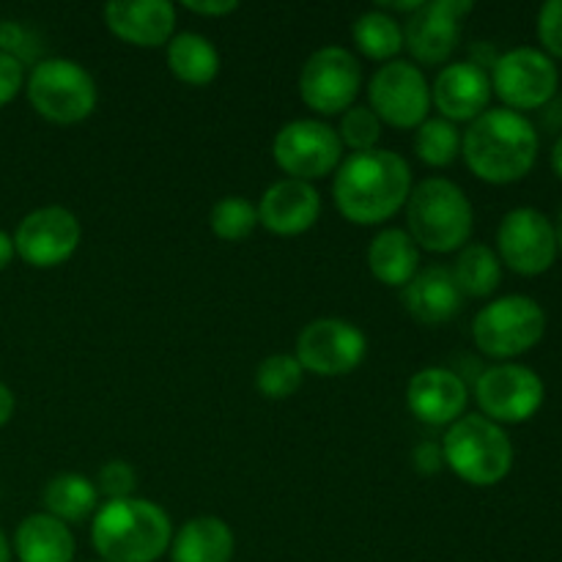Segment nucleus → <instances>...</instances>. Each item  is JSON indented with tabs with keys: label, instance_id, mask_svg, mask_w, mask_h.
Wrapping results in <instances>:
<instances>
[{
	"label": "nucleus",
	"instance_id": "nucleus-30",
	"mask_svg": "<svg viewBox=\"0 0 562 562\" xmlns=\"http://www.w3.org/2000/svg\"><path fill=\"white\" fill-rule=\"evenodd\" d=\"M214 236L223 241H241L258 228V206L241 195H225L209 214Z\"/></svg>",
	"mask_w": 562,
	"mask_h": 562
},
{
	"label": "nucleus",
	"instance_id": "nucleus-16",
	"mask_svg": "<svg viewBox=\"0 0 562 562\" xmlns=\"http://www.w3.org/2000/svg\"><path fill=\"white\" fill-rule=\"evenodd\" d=\"M472 11L470 0H426L404 22V47L417 64H448L461 42V25Z\"/></svg>",
	"mask_w": 562,
	"mask_h": 562
},
{
	"label": "nucleus",
	"instance_id": "nucleus-3",
	"mask_svg": "<svg viewBox=\"0 0 562 562\" xmlns=\"http://www.w3.org/2000/svg\"><path fill=\"white\" fill-rule=\"evenodd\" d=\"M170 541V516L151 499H108L93 514L91 543L102 562H157Z\"/></svg>",
	"mask_w": 562,
	"mask_h": 562
},
{
	"label": "nucleus",
	"instance_id": "nucleus-41",
	"mask_svg": "<svg viewBox=\"0 0 562 562\" xmlns=\"http://www.w3.org/2000/svg\"><path fill=\"white\" fill-rule=\"evenodd\" d=\"M552 170L558 173V179L562 181V135L554 140L552 146Z\"/></svg>",
	"mask_w": 562,
	"mask_h": 562
},
{
	"label": "nucleus",
	"instance_id": "nucleus-4",
	"mask_svg": "<svg viewBox=\"0 0 562 562\" xmlns=\"http://www.w3.org/2000/svg\"><path fill=\"white\" fill-rule=\"evenodd\" d=\"M475 209L456 181L431 176L412 187L406 201V234L428 252H456L470 245Z\"/></svg>",
	"mask_w": 562,
	"mask_h": 562
},
{
	"label": "nucleus",
	"instance_id": "nucleus-29",
	"mask_svg": "<svg viewBox=\"0 0 562 562\" xmlns=\"http://www.w3.org/2000/svg\"><path fill=\"white\" fill-rule=\"evenodd\" d=\"M415 151L428 168H448L461 154V132L445 119H426L415 132Z\"/></svg>",
	"mask_w": 562,
	"mask_h": 562
},
{
	"label": "nucleus",
	"instance_id": "nucleus-24",
	"mask_svg": "<svg viewBox=\"0 0 562 562\" xmlns=\"http://www.w3.org/2000/svg\"><path fill=\"white\" fill-rule=\"evenodd\" d=\"M368 269L384 285L404 289L420 272V247L404 228H384L368 245Z\"/></svg>",
	"mask_w": 562,
	"mask_h": 562
},
{
	"label": "nucleus",
	"instance_id": "nucleus-17",
	"mask_svg": "<svg viewBox=\"0 0 562 562\" xmlns=\"http://www.w3.org/2000/svg\"><path fill=\"white\" fill-rule=\"evenodd\" d=\"M492 97V77L472 60L442 66L431 88V104H437L439 119L450 124H461V121L472 124L477 115L486 113Z\"/></svg>",
	"mask_w": 562,
	"mask_h": 562
},
{
	"label": "nucleus",
	"instance_id": "nucleus-12",
	"mask_svg": "<svg viewBox=\"0 0 562 562\" xmlns=\"http://www.w3.org/2000/svg\"><path fill=\"white\" fill-rule=\"evenodd\" d=\"M368 108L382 124L395 130H417L431 110V86L412 60H387L368 86Z\"/></svg>",
	"mask_w": 562,
	"mask_h": 562
},
{
	"label": "nucleus",
	"instance_id": "nucleus-19",
	"mask_svg": "<svg viewBox=\"0 0 562 562\" xmlns=\"http://www.w3.org/2000/svg\"><path fill=\"white\" fill-rule=\"evenodd\" d=\"M322 214V195L313 184L280 179L261 195L258 223L274 236H300L316 225Z\"/></svg>",
	"mask_w": 562,
	"mask_h": 562
},
{
	"label": "nucleus",
	"instance_id": "nucleus-39",
	"mask_svg": "<svg viewBox=\"0 0 562 562\" xmlns=\"http://www.w3.org/2000/svg\"><path fill=\"white\" fill-rule=\"evenodd\" d=\"M14 409H16L14 393H11V390L0 382V428H3L11 417H14Z\"/></svg>",
	"mask_w": 562,
	"mask_h": 562
},
{
	"label": "nucleus",
	"instance_id": "nucleus-33",
	"mask_svg": "<svg viewBox=\"0 0 562 562\" xmlns=\"http://www.w3.org/2000/svg\"><path fill=\"white\" fill-rule=\"evenodd\" d=\"M97 492H102L108 499H126L135 494L137 488V472L130 461H108V464L99 470L97 477Z\"/></svg>",
	"mask_w": 562,
	"mask_h": 562
},
{
	"label": "nucleus",
	"instance_id": "nucleus-8",
	"mask_svg": "<svg viewBox=\"0 0 562 562\" xmlns=\"http://www.w3.org/2000/svg\"><path fill=\"white\" fill-rule=\"evenodd\" d=\"M492 93L514 113L541 110L558 97L560 69L541 47H514L499 53L492 71Z\"/></svg>",
	"mask_w": 562,
	"mask_h": 562
},
{
	"label": "nucleus",
	"instance_id": "nucleus-27",
	"mask_svg": "<svg viewBox=\"0 0 562 562\" xmlns=\"http://www.w3.org/2000/svg\"><path fill=\"white\" fill-rule=\"evenodd\" d=\"M44 514L55 516L64 525L82 521L99 508V492L88 477L77 472H60L44 486Z\"/></svg>",
	"mask_w": 562,
	"mask_h": 562
},
{
	"label": "nucleus",
	"instance_id": "nucleus-22",
	"mask_svg": "<svg viewBox=\"0 0 562 562\" xmlns=\"http://www.w3.org/2000/svg\"><path fill=\"white\" fill-rule=\"evenodd\" d=\"M236 536L220 516H195L184 521L170 541V562H231Z\"/></svg>",
	"mask_w": 562,
	"mask_h": 562
},
{
	"label": "nucleus",
	"instance_id": "nucleus-35",
	"mask_svg": "<svg viewBox=\"0 0 562 562\" xmlns=\"http://www.w3.org/2000/svg\"><path fill=\"white\" fill-rule=\"evenodd\" d=\"M38 47L42 44H36V38H33V33L25 25L14 20L0 22V53L11 55V58H16L25 66V60L36 58Z\"/></svg>",
	"mask_w": 562,
	"mask_h": 562
},
{
	"label": "nucleus",
	"instance_id": "nucleus-9",
	"mask_svg": "<svg viewBox=\"0 0 562 562\" xmlns=\"http://www.w3.org/2000/svg\"><path fill=\"white\" fill-rule=\"evenodd\" d=\"M475 398L481 415L497 426H521L541 412L547 384L530 366L497 362L477 376Z\"/></svg>",
	"mask_w": 562,
	"mask_h": 562
},
{
	"label": "nucleus",
	"instance_id": "nucleus-15",
	"mask_svg": "<svg viewBox=\"0 0 562 562\" xmlns=\"http://www.w3.org/2000/svg\"><path fill=\"white\" fill-rule=\"evenodd\" d=\"M14 250L27 267L53 269L69 261L82 239V225L66 206H42L20 220Z\"/></svg>",
	"mask_w": 562,
	"mask_h": 562
},
{
	"label": "nucleus",
	"instance_id": "nucleus-32",
	"mask_svg": "<svg viewBox=\"0 0 562 562\" xmlns=\"http://www.w3.org/2000/svg\"><path fill=\"white\" fill-rule=\"evenodd\" d=\"M338 137L355 154L371 151V148H376L379 137H382V121L376 119V113L368 104H351L344 119H340Z\"/></svg>",
	"mask_w": 562,
	"mask_h": 562
},
{
	"label": "nucleus",
	"instance_id": "nucleus-31",
	"mask_svg": "<svg viewBox=\"0 0 562 562\" xmlns=\"http://www.w3.org/2000/svg\"><path fill=\"white\" fill-rule=\"evenodd\" d=\"M302 376L305 371L294 355H269L256 368V387L269 401H283L302 387Z\"/></svg>",
	"mask_w": 562,
	"mask_h": 562
},
{
	"label": "nucleus",
	"instance_id": "nucleus-34",
	"mask_svg": "<svg viewBox=\"0 0 562 562\" xmlns=\"http://www.w3.org/2000/svg\"><path fill=\"white\" fill-rule=\"evenodd\" d=\"M541 49L552 60H562V0H547L536 22Z\"/></svg>",
	"mask_w": 562,
	"mask_h": 562
},
{
	"label": "nucleus",
	"instance_id": "nucleus-40",
	"mask_svg": "<svg viewBox=\"0 0 562 562\" xmlns=\"http://www.w3.org/2000/svg\"><path fill=\"white\" fill-rule=\"evenodd\" d=\"M14 256H16L14 239H11L5 231H0V272H3L11 261H14Z\"/></svg>",
	"mask_w": 562,
	"mask_h": 562
},
{
	"label": "nucleus",
	"instance_id": "nucleus-36",
	"mask_svg": "<svg viewBox=\"0 0 562 562\" xmlns=\"http://www.w3.org/2000/svg\"><path fill=\"white\" fill-rule=\"evenodd\" d=\"M22 82H25V66L0 53V108H5L22 91Z\"/></svg>",
	"mask_w": 562,
	"mask_h": 562
},
{
	"label": "nucleus",
	"instance_id": "nucleus-43",
	"mask_svg": "<svg viewBox=\"0 0 562 562\" xmlns=\"http://www.w3.org/2000/svg\"><path fill=\"white\" fill-rule=\"evenodd\" d=\"M554 231H558V245H560V250H562V209H560L558 223H554Z\"/></svg>",
	"mask_w": 562,
	"mask_h": 562
},
{
	"label": "nucleus",
	"instance_id": "nucleus-21",
	"mask_svg": "<svg viewBox=\"0 0 562 562\" xmlns=\"http://www.w3.org/2000/svg\"><path fill=\"white\" fill-rule=\"evenodd\" d=\"M401 300L409 316H415L420 324H445L459 316L464 305V294L456 285L453 272L442 263L420 269L409 283L401 291Z\"/></svg>",
	"mask_w": 562,
	"mask_h": 562
},
{
	"label": "nucleus",
	"instance_id": "nucleus-14",
	"mask_svg": "<svg viewBox=\"0 0 562 562\" xmlns=\"http://www.w3.org/2000/svg\"><path fill=\"white\" fill-rule=\"evenodd\" d=\"M368 340L360 327L344 318H316L296 335L294 357L302 371L316 376H346L366 360Z\"/></svg>",
	"mask_w": 562,
	"mask_h": 562
},
{
	"label": "nucleus",
	"instance_id": "nucleus-38",
	"mask_svg": "<svg viewBox=\"0 0 562 562\" xmlns=\"http://www.w3.org/2000/svg\"><path fill=\"white\" fill-rule=\"evenodd\" d=\"M184 9L203 16H225L239 9L236 0H184Z\"/></svg>",
	"mask_w": 562,
	"mask_h": 562
},
{
	"label": "nucleus",
	"instance_id": "nucleus-20",
	"mask_svg": "<svg viewBox=\"0 0 562 562\" xmlns=\"http://www.w3.org/2000/svg\"><path fill=\"white\" fill-rule=\"evenodd\" d=\"M102 14L110 33L132 47H162L176 31V9L168 0H113Z\"/></svg>",
	"mask_w": 562,
	"mask_h": 562
},
{
	"label": "nucleus",
	"instance_id": "nucleus-42",
	"mask_svg": "<svg viewBox=\"0 0 562 562\" xmlns=\"http://www.w3.org/2000/svg\"><path fill=\"white\" fill-rule=\"evenodd\" d=\"M0 562H11V547L9 541H5L3 530H0Z\"/></svg>",
	"mask_w": 562,
	"mask_h": 562
},
{
	"label": "nucleus",
	"instance_id": "nucleus-5",
	"mask_svg": "<svg viewBox=\"0 0 562 562\" xmlns=\"http://www.w3.org/2000/svg\"><path fill=\"white\" fill-rule=\"evenodd\" d=\"M442 456L445 467L477 488L497 486L514 470V442L508 431L483 415H464L448 426Z\"/></svg>",
	"mask_w": 562,
	"mask_h": 562
},
{
	"label": "nucleus",
	"instance_id": "nucleus-28",
	"mask_svg": "<svg viewBox=\"0 0 562 562\" xmlns=\"http://www.w3.org/2000/svg\"><path fill=\"white\" fill-rule=\"evenodd\" d=\"M357 49L371 60H390L404 49V27L382 9L362 11L351 27Z\"/></svg>",
	"mask_w": 562,
	"mask_h": 562
},
{
	"label": "nucleus",
	"instance_id": "nucleus-44",
	"mask_svg": "<svg viewBox=\"0 0 562 562\" xmlns=\"http://www.w3.org/2000/svg\"><path fill=\"white\" fill-rule=\"evenodd\" d=\"M99 562H102V560H99Z\"/></svg>",
	"mask_w": 562,
	"mask_h": 562
},
{
	"label": "nucleus",
	"instance_id": "nucleus-13",
	"mask_svg": "<svg viewBox=\"0 0 562 562\" xmlns=\"http://www.w3.org/2000/svg\"><path fill=\"white\" fill-rule=\"evenodd\" d=\"M362 88V66L355 55L338 44H327L311 53L300 71V97L322 115H338L355 104Z\"/></svg>",
	"mask_w": 562,
	"mask_h": 562
},
{
	"label": "nucleus",
	"instance_id": "nucleus-25",
	"mask_svg": "<svg viewBox=\"0 0 562 562\" xmlns=\"http://www.w3.org/2000/svg\"><path fill=\"white\" fill-rule=\"evenodd\" d=\"M168 69L184 86L203 88L220 75V53L201 33H176L168 42Z\"/></svg>",
	"mask_w": 562,
	"mask_h": 562
},
{
	"label": "nucleus",
	"instance_id": "nucleus-18",
	"mask_svg": "<svg viewBox=\"0 0 562 562\" xmlns=\"http://www.w3.org/2000/svg\"><path fill=\"white\" fill-rule=\"evenodd\" d=\"M470 390L450 368H423L406 384V406L426 426H453L464 417Z\"/></svg>",
	"mask_w": 562,
	"mask_h": 562
},
{
	"label": "nucleus",
	"instance_id": "nucleus-26",
	"mask_svg": "<svg viewBox=\"0 0 562 562\" xmlns=\"http://www.w3.org/2000/svg\"><path fill=\"white\" fill-rule=\"evenodd\" d=\"M450 272H453L461 294L472 296V300H486L503 283V261H499L497 250L481 245V241H470L467 247H461Z\"/></svg>",
	"mask_w": 562,
	"mask_h": 562
},
{
	"label": "nucleus",
	"instance_id": "nucleus-37",
	"mask_svg": "<svg viewBox=\"0 0 562 562\" xmlns=\"http://www.w3.org/2000/svg\"><path fill=\"white\" fill-rule=\"evenodd\" d=\"M412 464H415V470L420 472V475H437V472H442L445 467L442 445H437L434 439L420 442L415 450H412Z\"/></svg>",
	"mask_w": 562,
	"mask_h": 562
},
{
	"label": "nucleus",
	"instance_id": "nucleus-2",
	"mask_svg": "<svg viewBox=\"0 0 562 562\" xmlns=\"http://www.w3.org/2000/svg\"><path fill=\"white\" fill-rule=\"evenodd\" d=\"M541 137L527 115L488 108L461 135V154L472 173L486 184H516L538 162Z\"/></svg>",
	"mask_w": 562,
	"mask_h": 562
},
{
	"label": "nucleus",
	"instance_id": "nucleus-6",
	"mask_svg": "<svg viewBox=\"0 0 562 562\" xmlns=\"http://www.w3.org/2000/svg\"><path fill=\"white\" fill-rule=\"evenodd\" d=\"M547 335V311L527 294H505L481 307L472 322V340L477 351L499 362L536 349Z\"/></svg>",
	"mask_w": 562,
	"mask_h": 562
},
{
	"label": "nucleus",
	"instance_id": "nucleus-11",
	"mask_svg": "<svg viewBox=\"0 0 562 562\" xmlns=\"http://www.w3.org/2000/svg\"><path fill=\"white\" fill-rule=\"evenodd\" d=\"M558 231L549 214L536 206H516L497 228V256L521 278L547 274L558 261Z\"/></svg>",
	"mask_w": 562,
	"mask_h": 562
},
{
	"label": "nucleus",
	"instance_id": "nucleus-23",
	"mask_svg": "<svg viewBox=\"0 0 562 562\" xmlns=\"http://www.w3.org/2000/svg\"><path fill=\"white\" fill-rule=\"evenodd\" d=\"M75 536L49 514H31L14 532V552L20 562H75Z\"/></svg>",
	"mask_w": 562,
	"mask_h": 562
},
{
	"label": "nucleus",
	"instance_id": "nucleus-7",
	"mask_svg": "<svg viewBox=\"0 0 562 562\" xmlns=\"http://www.w3.org/2000/svg\"><path fill=\"white\" fill-rule=\"evenodd\" d=\"M27 102L49 124L71 126L97 110L99 93L91 71L71 58H42L27 75Z\"/></svg>",
	"mask_w": 562,
	"mask_h": 562
},
{
	"label": "nucleus",
	"instance_id": "nucleus-1",
	"mask_svg": "<svg viewBox=\"0 0 562 562\" xmlns=\"http://www.w3.org/2000/svg\"><path fill=\"white\" fill-rule=\"evenodd\" d=\"M409 192V162L390 148L351 154L335 170V206L355 225L387 223L393 214H398L406 206Z\"/></svg>",
	"mask_w": 562,
	"mask_h": 562
},
{
	"label": "nucleus",
	"instance_id": "nucleus-10",
	"mask_svg": "<svg viewBox=\"0 0 562 562\" xmlns=\"http://www.w3.org/2000/svg\"><path fill=\"white\" fill-rule=\"evenodd\" d=\"M272 159L289 179L316 181L338 170L344 162V143L338 132L316 119H296L280 126L272 140Z\"/></svg>",
	"mask_w": 562,
	"mask_h": 562
}]
</instances>
